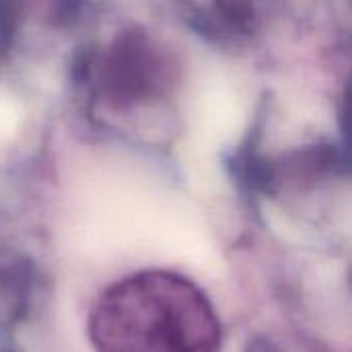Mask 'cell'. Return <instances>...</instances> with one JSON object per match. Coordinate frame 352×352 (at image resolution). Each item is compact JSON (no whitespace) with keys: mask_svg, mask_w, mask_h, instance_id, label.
I'll return each instance as SVG.
<instances>
[{"mask_svg":"<svg viewBox=\"0 0 352 352\" xmlns=\"http://www.w3.org/2000/svg\"><path fill=\"white\" fill-rule=\"evenodd\" d=\"M89 334L97 352H217L219 318L206 295L175 272L148 270L109 287Z\"/></svg>","mask_w":352,"mask_h":352,"instance_id":"cell-1","label":"cell"}]
</instances>
